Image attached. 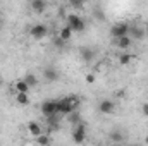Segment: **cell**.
Here are the masks:
<instances>
[{
  "label": "cell",
  "mask_w": 148,
  "mask_h": 146,
  "mask_svg": "<svg viewBox=\"0 0 148 146\" xmlns=\"http://www.w3.org/2000/svg\"><path fill=\"white\" fill-rule=\"evenodd\" d=\"M67 26L71 28L73 33H83L84 28H86L83 17H79L77 14H69V16H67Z\"/></svg>",
  "instance_id": "1"
},
{
  "label": "cell",
  "mask_w": 148,
  "mask_h": 146,
  "mask_svg": "<svg viewBox=\"0 0 148 146\" xmlns=\"http://www.w3.org/2000/svg\"><path fill=\"white\" fill-rule=\"evenodd\" d=\"M110 35L115 40L122 36H129V23H117L110 28Z\"/></svg>",
  "instance_id": "2"
},
{
  "label": "cell",
  "mask_w": 148,
  "mask_h": 146,
  "mask_svg": "<svg viewBox=\"0 0 148 146\" xmlns=\"http://www.w3.org/2000/svg\"><path fill=\"white\" fill-rule=\"evenodd\" d=\"M84 139H86V126L81 122V124L74 126V129H73V141L76 143V145H81V143H84Z\"/></svg>",
  "instance_id": "3"
},
{
  "label": "cell",
  "mask_w": 148,
  "mask_h": 146,
  "mask_svg": "<svg viewBox=\"0 0 148 146\" xmlns=\"http://www.w3.org/2000/svg\"><path fill=\"white\" fill-rule=\"evenodd\" d=\"M40 110H41V113L47 119L52 117V115H57V100H47V102H43Z\"/></svg>",
  "instance_id": "4"
},
{
  "label": "cell",
  "mask_w": 148,
  "mask_h": 146,
  "mask_svg": "<svg viewBox=\"0 0 148 146\" xmlns=\"http://www.w3.org/2000/svg\"><path fill=\"white\" fill-rule=\"evenodd\" d=\"M147 36V31L140 24H129V38L131 40H143Z\"/></svg>",
  "instance_id": "5"
},
{
  "label": "cell",
  "mask_w": 148,
  "mask_h": 146,
  "mask_svg": "<svg viewBox=\"0 0 148 146\" xmlns=\"http://www.w3.org/2000/svg\"><path fill=\"white\" fill-rule=\"evenodd\" d=\"M73 112H74V108L67 103L66 98L57 100V113H59V115H69V113H73Z\"/></svg>",
  "instance_id": "6"
},
{
  "label": "cell",
  "mask_w": 148,
  "mask_h": 146,
  "mask_svg": "<svg viewBox=\"0 0 148 146\" xmlns=\"http://www.w3.org/2000/svg\"><path fill=\"white\" fill-rule=\"evenodd\" d=\"M31 36L36 38V40H41V38L47 36V33H48V28L45 26V24H35L33 28H31Z\"/></svg>",
  "instance_id": "7"
},
{
  "label": "cell",
  "mask_w": 148,
  "mask_h": 146,
  "mask_svg": "<svg viewBox=\"0 0 148 146\" xmlns=\"http://www.w3.org/2000/svg\"><path fill=\"white\" fill-rule=\"evenodd\" d=\"M98 110L102 112V113H105V115H110L115 112V103L112 102V100H102L100 103H98Z\"/></svg>",
  "instance_id": "8"
},
{
  "label": "cell",
  "mask_w": 148,
  "mask_h": 146,
  "mask_svg": "<svg viewBox=\"0 0 148 146\" xmlns=\"http://www.w3.org/2000/svg\"><path fill=\"white\" fill-rule=\"evenodd\" d=\"M43 77H45L47 83H55L59 79V72L53 67H47V69H43Z\"/></svg>",
  "instance_id": "9"
},
{
  "label": "cell",
  "mask_w": 148,
  "mask_h": 146,
  "mask_svg": "<svg viewBox=\"0 0 148 146\" xmlns=\"http://www.w3.org/2000/svg\"><path fill=\"white\" fill-rule=\"evenodd\" d=\"M115 45L119 48H122V50H129V46L133 45V40L129 36H122V38H119V40H115Z\"/></svg>",
  "instance_id": "10"
},
{
  "label": "cell",
  "mask_w": 148,
  "mask_h": 146,
  "mask_svg": "<svg viewBox=\"0 0 148 146\" xmlns=\"http://www.w3.org/2000/svg\"><path fill=\"white\" fill-rule=\"evenodd\" d=\"M28 131H29V134L31 136H35V138H38V136H41V127H40V124L38 122H28Z\"/></svg>",
  "instance_id": "11"
},
{
  "label": "cell",
  "mask_w": 148,
  "mask_h": 146,
  "mask_svg": "<svg viewBox=\"0 0 148 146\" xmlns=\"http://www.w3.org/2000/svg\"><path fill=\"white\" fill-rule=\"evenodd\" d=\"M81 59H83L84 62H91V60L95 59V50H91V48H83V50H81Z\"/></svg>",
  "instance_id": "12"
},
{
  "label": "cell",
  "mask_w": 148,
  "mask_h": 146,
  "mask_svg": "<svg viewBox=\"0 0 148 146\" xmlns=\"http://www.w3.org/2000/svg\"><path fill=\"white\" fill-rule=\"evenodd\" d=\"M71 36H73V31H71V28H69V26H64V28L60 29V33H59V38H60L64 43H66V41H69Z\"/></svg>",
  "instance_id": "13"
},
{
  "label": "cell",
  "mask_w": 148,
  "mask_h": 146,
  "mask_svg": "<svg viewBox=\"0 0 148 146\" xmlns=\"http://www.w3.org/2000/svg\"><path fill=\"white\" fill-rule=\"evenodd\" d=\"M66 100H67V103L73 107L74 110L79 108V105H81V98L77 96V95H71V96H66Z\"/></svg>",
  "instance_id": "14"
},
{
  "label": "cell",
  "mask_w": 148,
  "mask_h": 146,
  "mask_svg": "<svg viewBox=\"0 0 148 146\" xmlns=\"http://www.w3.org/2000/svg\"><path fill=\"white\" fill-rule=\"evenodd\" d=\"M31 9H33L35 12H43V10L47 9V3H45L43 0H33V2H31Z\"/></svg>",
  "instance_id": "15"
},
{
  "label": "cell",
  "mask_w": 148,
  "mask_h": 146,
  "mask_svg": "<svg viewBox=\"0 0 148 146\" xmlns=\"http://www.w3.org/2000/svg\"><path fill=\"white\" fill-rule=\"evenodd\" d=\"M24 83H26L29 88H35V86H38V77L35 76V74H26Z\"/></svg>",
  "instance_id": "16"
},
{
  "label": "cell",
  "mask_w": 148,
  "mask_h": 146,
  "mask_svg": "<svg viewBox=\"0 0 148 146\" xmlns=\"http://www.w3.org/2000/svg\"><path fill=\"white\" fill-rule=\"evenodd\" d=\"M16 89H17V93H28L29 86L24 83V79H19V81H16Z\"/></svg>",
  "instance_id": "17"
},
{
  "label": "cell",
  "mask_w": 148,
  "mask_h": 146,
  "mask_svg": "<svg viewBox=\"0 0 148 146\" xmlns=\"http://www.w3.org/2000/svg\"><path fill=\"white\" fill-rule=\"evenodd\" d=\"M131 59H133V55L127 53V52H124V53L119 55V64H121V65H127V64L131 62Z\"/></svg>",
  "instance_id": "18"
},
{
  "label": "cell",
  "mask_w": 148,
  "mask_h": 146,
  "mask_svg": "<svg viewBox=\"0 0 148 146\" xmlns=\"http://www.w3.org/2000/svg\"><path fill=\"white\" fill-rule=\"evenodd\" d=\"M109 136H110V139L114 141V143H121V141L124 139V134H122L121 131H112Z\"/></svg>",
  "instance_id": "19"
},
{
  "label": "cell",
  "mask_w": 148,
  "mask_h": 146,
  "mask_svg": "<svg viewBox=\"0 0 148 146\" xmlns=\"http://www.w3.org/2000/svg\"><path fill=\"white\" fill-rule=\"evenodd\" d=\"M16 100H17V103H19V105H28V103H29V98H28V93H17V96H16Z\"/></svg>",
  "instance_id": "20"
},
{
  "label": "cell",
  "mask_w": 148,
  "mask_h": 146,
  "mask_svg": "<svg viewBox=\"0 0 148 146\" xmlns=\"http://www.w3.org/2000/svg\"><path fill=\"white\" fill-rule=\"evenodd\" d=\"M67 117H69V120H71V122H73V124H76V126H77V124H81V122H83V120H81V115H79V112H77V110H74L73 113H69V115H67Z\"/></svg>",
  "instance_id": "21"
},
{
  "label": "cell",
  "mask_w": 148,
  "mask_h": 146,
  "mask_svg": "<svg viewBox=\"0 0 148 146\" xmlns=\"http://www.w3.org/2000/svg\"><path fill=\"white\" fill-rule=\"evenodd\" d=\"M36 141H38V146H47V145H50V138H48L47 134H41V136H38Z\"/></svg>",
  "instance_id": "22"
},
{
  "label": "cell",
  "mask_w": 148,
  "mask_h": 146,
  "mask_svg": "<svg viewBox=\"0 0 148 146\" xmlns=\"http://www.w3.org/2000/svg\"><path fill=\"white\" fill-rule=\"evenodd\" d=\"M53 45H55L57 48H62V46H64V41H62L60 38L57 36V38H55V40H53Z\"/></svg>",
  "instance_id": "23"
},
{
  "label": "cell",
  "mask_w": 148,
  "mask_h": 146,
  "mask_svg": "<svg viewBox=\"0 0 148 146\" xmlns=\"http://www.w3.org/2000/svg\"><path fill=\"white\" fill-rule=\"evenodd\" d=\"M86 83L88 84H93L95 83V76L93 74H86Z\"/></svg>",
  "instance_id": "24"
},
{
  "label": "cell",
  "mask_w": 148,
  "mask_h": 146,
  "mask_svg": "<svg viewBox=\"0 0 148 146\" xmlns=\"http://www.w3.org/2000/svg\"><path fill=\"white\" fill-rule=\"evenodd\" d=\"M71 5H73L74 9H81V7H83V3H81V2H74V0L71 2Z\"/></svg>",
  "instance_id": "25"
},
{
  "label": "cell",
  "mask_w": 148,
  "mask_h": 146,
  "mask_svg": "<svg viewBox=\"0 0 148 146\" xmlns=\"http://www.w3.org/2000/svg\"><path fill=\"white\" fill-rule=\"evenodd\" d=\"M141 110H143V115H147V117H148V103H143Z\"/></svg>",
  "instance_id": "26"
},
{
  "label": "cell",
  "mask_w": 148,
  "mask_h": 146,
  "mask_svg": "<svg viewBox=\"0 0 148 146\" xmlns=\"http://www.w3.org/2000/svg\"><path fill=\"white\" fill-rule=\"evenodd\" d=\"M0 84H3V77H2V74H0Z\"/></svg>",
  "instance_id": "27"
},
{
  "label": "cell",
  "mask_w": 148,
  "mask_h": 146,
  "mask_svg": "<svg viewBox=\"0 0 148 146\" xmlns=\"http://www.w3.org/2000/svg\"><path fill=\"white\" fill-rule=\"evenodd\" d=\"M145 143H147V145H148V136H147V138H145Z\"/></svg>",
  "instance_id": "28"
},
{
  "label": "cell",
  "mask_w": 148,
  "mask_h": 146,
  "mask_svg": "<svg viewBox=\"0 0 148 146\" xmlns=\"http://www.w3.org/2000/svg\"><path fill=\"white\" fill-rule=\"evenodd\" d=\"M147 38H148V28H147Z\"/></svg>",
  "instance_id": "29"
},
{
  "label": "cell",
  "mask_w": 148,
  "mask_h": 146,
  "mask_svg": "<svg viewBox=\"0 0 148 146\" xmlns=\"http://www.w3.org/2000/svg\"><path fill=\"white\" fill-rule=\"evenodd\" d=\"M129 146H138V145H129Z\"/></svg>",
  "instance_id": "30"
},
{
  "label": "cell",
  "mask_w": 148,
  "mask_h": 146,
  "mask_svg": "<svg viewBox=\"0 0 148 146\" xmlns=\"http://www.w3.org/2000/svg\"><path fill=\"white\" fill-rule=\"evenodd\" d=\"M0 24H2V19H0Z\"/></svg>",
  "instance_id": "31"
},
{
  "label": "cell",
  "mask_w": 148,
  "mask_h": 146,
  "mask_svg": "<svg viewBox=\"0 0 148 146\" xmlns=\"http://www.w3.org/2000/svg\"><path fill=\"white\" fill-rule=\"evenodd\" d=\"M47 146H50V145H47Z\"/></svg>",
  "instance_id": "32"
}]
</instances>
